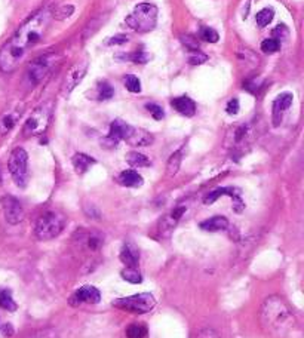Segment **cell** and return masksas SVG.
Here are the masks:
<instances>
[{
    "mask_svg": "<svg viewBox=\"0 0 304 338\" xmlns=\"http://www.w3.org/2000/svg\"><path fill=\"white\" fill-rule=\"evenodd\" d=\"M51 16L52 14L49 9L39 11L30 19H27L12 37L2 46L0 49V70L2 71L9 73L24 61L28 51L36 43H39L40 39L45 36L51 23Z\"/></svg>",
    "mask_w": 304,
    "mask_h": 338,
    "instance_id": "1",
    "label": "cell"
},
{
    "mask_svg": "<svg viewBox=\"0 0 304 338\" xmlns=\"http://www.w3.org/2000/svg\"><path fill=\"white\" fill-rule=\"evenodd\" d=\"M261 324L270 332L283 335L291 332L294 328H297V319L291 307L283 298L272 295L265 298V301L263 303Z\"/></svg>",
    "mask_w": 304,
    "mask_h": 338,
    "instance_id": "2",
    "label": "cell"
},
{
    "mask_svg": "<svg viewBox=\"0 0 304 338\" xmlns=\"http://www.w3.org/2000/svg\"><path fill=\"white\" fill-rule=\"evenodd\" d=\"M158 8L151 3H140L134 8L132 14L126 16L125 23L138 33H147L156 27Z\"/></svg>",
    "mask_w": 304,
    "mask_h": 338,
    "instance_id": "3",
    "label": "cell"
},
{
    "mask_svg": "<svg viewBox=\"0 0 304 338\" xmlns=\"http://www.w3.org/2000/svg\"><path fill=\"white\" fill-rule=\"evenodd\" d=\"M64 226H66V218L60 212L49 211L39 216L34 233L39 241H49V239L56 237L63 231Z\"/></svg>",
    "mask_w": 304,
    "mask_h": 338,
    "instance_id": "4",
    "label": "cell"
},
{
    "mask_svg": "<svg viewBox=\"0 0 304 338\" xmlns=\"http://www.w3.org/2000/svg\"><path fill=\"white\" fill-rule=\"evenodd\" d=\"M8 168L15 184L24 189L28 183V156L27 151L21 147H16L9 156Z\"/></svg>",
    "mask_w": 304,
    "mask_h": 338,
    "instance_id": "5",
    "label": "cell"
},
{
    "mask_svg": "<svg viewBox=\"0 0 304 338\" xmlns=\"http://www.w3.org/2000/svg\"><path fill=\"white\" fill-rule=\"evenodd\" d=\"M113 306L120 310L132 311V313H147L156 306V300L151 294L143 292V294H137V295H131V297L118 298L113 301Z\"/></svg>",
    "mask_w": 304,
    "mask_h": 338,
    "instance_id": "6",
    "label": "cell"
},
{
    "mask_svg": "<svg viewBox=\"0 0 304 338\" xmlns=\"http://www.w3.org/2000/svg\"><path fill=\"white\" fill-rule=\"evenodd\" d=\"M49 119H51V106L49 104H43L39 108H36L24 125V131H23L24 135L31 136L42 134L48 128Z\"/></svg>",
    "mask_w": 304,
    "mask_h": 338,
    "instance_id": "7",
    "label": "cell"
},
{
    "mask_svg": "<svg viewBox=\"0 0 304 338\" xmlns=\"http://www.w3.org/2000/svg\"><path fill=\"white\" fill-rule=\"evenodd\" d=\"M61 58L56 54H45L42 56H37L28 68V74H30V79L34 82V83H39L43 79L48 77V74L52 71L55 66L58 64Z\"/></svg>",
    "mask_w": 304,
    "mask_h": 338,
    "instance_id": "8",
    "label": "cell"
},
{
    "mask_svg": "<svg viewBox=\"0 0 304 338\" xmlns=\"http://www.w3.org/2000/svg\"><path fill=\"white\" fill-rule=\"evenodd\" d=\"M134 131V126H131L129 123H126L125 121H122V119H116V121H113L111 125H110V132H108V135L101 141V144L103 146H106V147H115V146H118V143L122 141V140H128L129 135L132 134Z\"/></svg>",
    "mask_w": 304,
    "mask_h": 338,
    "instance_id": "9",
    "label": "cell"
},
{
    "mask_svg": "<svg viewBox=\"0 0 304 338\" xmlns=\"http://www.w3.org/2000/svg\"><path fill=\"white\" fill-rule=\"evenodd\" d=\"M2 208L5 212V218L9 224H20L24 220V208L16 197L13 196L2 197Z\"/></svg>",
    "mask_w": 304,
    "mask_h": 338,
    "instance_id": "10",
    "label": "cell"
},
{
    "mask_svg": "<svg viewBox=\"0 0 304 338\" xmlns=\"http://www.w3.org/2000/svg\"><path fill=\"white\" fill-rule=\"evenodd\" d=\"M101 301V292L91 285H85L79 288L71 297H70V304L71 306H79L83 303L89 304H98Z\"/></svg>",
    "mask_w": 304,
    "mask_h": 338,
    "instance_id": "11",
    "label": "cell"
},
{
    "mask_svg": "<svg viewBox=\"0 0 304 338\" xmlns=\"http://www.w3.org/2000/svg\"><path fill=\"white\" fill-rule=\"evenodd\" d=\"M86 71H88V61H80L76 66L71 67V70H70L68 74H67L66 85H64V92H66L67 95L70 94V92L79 85L80 82H82V79H83L85 74H86Z\"/></svg>",
    "mask_w": 304,
    "mask_h": 338,
    "instance_id": "12",
    "label": "cell"
},
{
    "mask_svg": "<svg viewBox=\"0 0 304 338\" xmlns=\"http://www.w3.org/2000/svg\"><path fill=\"white\" fill-rule=\"evenodd\" d=\"M292 94L290 92H283V94L278 95L273 101V125L279 126L282 123L283 114L290 110L292 106Z\"/></svg>",
    "mask_w": 304,
    "mask_h": 338,
    "instance_id": "13",
    "label": "cell"
},
{
    "mask_svg": "<svg viewBox=\"0 0 304 338\" xmlns=\"http://www.w3.org/2000/svg\"><path fill=\"white\" fill-rule=\"evenodd\" d=\"M120 261L126 267H137L140 263V251L132 244H125L120 249Z\"/></svg>",
    "mask_w": 304,
    "mask_h": 338,
    "instance_id": "14",
    "label": "cell"
},
{
    "mask_svg": "<svg viewBox=\"0 0 304 338\" xmlns=\"http://www.w3.org/2000/svg\"><path fill=\"white\" fill-rule=\"evenodd\" d=\"M172 107L175 108L180 114H183L185 117H192L196 113V104L192 98L188 96H178L172 100Z\"/></svg>",
    "mask_w": 304,
    "mask_h": 338,
    "instance_id": "15",
    "label": "cell"
},
{
    "mask_svg": "<svg viewBox=\"0 0 304 338\" xmlns=\"http://www.w3.org/2000/svg\"><path fill=\"white\" fill-rule=\"evenodd\" d=\"M221 196H230L232 199H235L236 203H239L240 206H242V202H240V196H239V190L235 189V187H221V189H217L211 191L210 194H206L205 196V199H203V202L206 203V205H211L214 203L217 199H220Z\"/></svg>",
    "mask_w": 304,
    "mask_h": 338,
    "instance_id": "16",
    "label": "cell"
},
{
    "mask_svg": "<svg viewBox=\"0 0 304 338\" xmlns=\"http://www.w3.org/2000/svg\"><path fill=\"white\" fill-rule=\"evenodd\" d=\"M185 211H187L185 206H178V208H175V209L172 211L169 215L162 218V221H160V231H166V233H169V231L177 226V223L180 221V218L183 216V214H184Z\"/></svg>",
    "mask_w": 304,
    "mask_h": 338,
    "instance_id": "17",
    "label": "cell"
},
{
    "mask_svg": "<svg viewBox=\"0 0 304 338\" xmlns=\"http://www.w3.org/2000/svg\"><path fill=\"white\" fill-rule=\"evenodd\" d=\"M199 227L205 231H221L229 227V220L225 216H212L199 224Z\"/></svg>",
    "mask_w": 304,
    "mask_h": 338,
    "instance_id": "18",
    "label": "cell"
},
{
    "mask_svg": "<svg viewBox=\"0 0 304 338\" xmlns=\"http://www.w3.org/2000/svg\"><path fill=\"white\" fill-rule=\"evenodd\" d=\"M131 146L135 147H144V146H150L153 143V135L148 134L144 129H137L134 128L132 134L129 135V138L126 140Z\"/></svg>",
    "mask_w": 304,
    "mask_h": 338,
    "instance_id": "19",
    "label": "cell"
},
{
    "mask_svg": "<svg viewBox=\"0 0 304 338\" xmlns=\"http://www.w3.org/2000/svg\"><path fill=\"white\" fill-rule=\"evenodd\" d=\"M119 183L125 187H135L137 189V187H141L144 181H143V176L138 172H135L134 169H128V171L120 172Z\"/></svg>",
    "mask_w": 304,
    "mask_h": 338,
    "instance_id": "20",
    "label": "cell"
},
{
    "mask_svg": "<svg viewBox=\"0 0 304 338\" xmlns=\"http://www.w3.org/2000/svg\"><path fill=\"white\" fill-rule=\"evenodd\" d=\"M71 163H73V168L78 174H85L95 163V159L85 153H76L71 159Z\"/></svg>",
    "mask_w": 304,
    "mask_h": 338,
    "instance_id": "21",
    "label": "cell"
},
{
    "mask_svg": "<svg viewBox=\"0 0 304 338\" xmlns=\"http://www.w3.org/2000/svg\"><path fill=\"white\" fill-rule=\"evenodd\" d=\"M80 242H83L89 251H98L101 248V245H103V237L98 233L91 231V233H85L80 237Z\"/></svg>",
    "mask_w": 304,
    "mask_h": 338,
    "instance_id": "22",
    "label": "cell"
},
{
    "mask_svg": "<svg viewBox=\"0 0 304 338\" xmlns=\"http://www.w3.org/2000/svg\"><path fill=\"white\" fill-rule=\"evenodd\" d=\"M181 162H183V149L177 150V151L172 154L171 157H169L168 165H166V175L168 176L177 175V172L180 171Z\"/></svg>",
    "mask_w": 304,
    "mask_h": 338,
    "instance_id": "23",
    "label": "cell"
},
{
    "mask_svg": "<svg viewBox=\"0 0 304 338\" xmlns=\"http://www.w3.org/2000/svg\"><path fill=\"white\" fill-rule=\"evenodd\" d=\"M18 113L16 111H8L5 113L3 116H0V134H6L12 129L16 123V119H18Z\"/></svg>",
    "mask_w": 304,
    "mask_h": 338,
    "instance_id": "24",
    "label": "cell"
},
{
    "mask_svg": "<svg viewBox=\"0 0 304 338\" xmlns=\"http://www.w3.org/2000/svg\"><path fill=\"white\" fill-rule=\"evenodd\" d=\"M126 162L129 163L134 168H146L150 166V159L144 156L143 153H138V151H131L126 154Z\"/></svg>",
    "mask_w": 304,
    "mask_h": 338,
    "instance_id": "25",
    "label": "cell"
},
{
    "mask_svg": "<svg viewBox=\"0 0 304 338\" xmlns=\"http://www.w3.org/2000/svg\"><path fill=\"white\" fill-rule=\"evenodd\" d=\"M16 303L13 301L12 294L9 289H0V309L8 311L16 310Z\"/></svg>",
    "mask_w": 304,
    "mask_h": 338,
    "instance_id": "26",
    "label": "cell"
},
{
    "mask_svg": "<svg viewBox=\"0 0 304 338\" xmlns=\"http://www.w3.org/2000/svg\"><path fill=\"white\" fill-rule=\"evenodd\" d=\"M120 276L126 282H129V284H141L143 282V277H141V274H140V271H138L137 267H126V269H123V270L120 271Z\"/></svg>",
    "mask_w": 304,
    "mask_h": 338,
    "instance_id": "27",
    "label": "cell"
},
{
    "mask_svg": "<svg viewBox=\"0 0 304 338\" xmlns=\"http://www.w3.org/2000/svg\"><path fill=\"white\" fill-rule=\"evenodd\" d=\"M273 16H275V11H273L272 8H265V9L260 11V12L257 14L255 19H257V24H258L260 27H265V26H269V24L272 23Z\"/></svg>",
    "mask_w": 304,
    "mask_h": 338,
    "instance_id": "28",
    "label": "cell"
},
{
    "mask_svg": "<svg viewBox=\"0 0 304 338\" xmlns=\"http://www.w3.org/2000/svg\"><path fill=\"white\" fill-rule=\"evenodd\" d=\"M97 92H98V98L104 101V100H110V98L115 95V89L111 88V85H110L108 82L103 81L98 83Z\"/></svg>",
    "mask_w": 304,
    "mask_h": 338,
    "instance_id": "29",
    "label": "cell"
},
{
    "mask_svg": "<svg viewBox=\"0 0 304 338\" xmlns=\"http://www.w3.org/2000/svg\"><path fill=\"white\" fill-rule=\"evenodd\" d=\"M147 334V329L144 325L132 324L126 328V338H144Z\"/></svg>",
    "mask_w": 304,
    "mask_h": 338,
    "instance_id": "30",
    "label": "cell"
},
{
    "mask_svg": "<svg viewBox=\"0 0 304 338\" xmlns=\"http://www.w3.org/2000/svg\"><path fill=\"white\" fill-rule=\"evenodd\" d=\"M123 83H125V86H126V89L129 92H134V94L141 92V83H140V79L137 76H134V74L125 76L123 77Z\"/></svg>",
    "mask_w": 304,
    "mask_h": 338,
    "instance_id": "31",
    "label": "cell"
},
{
    "mask_svg": "<svg viewBox=\"0 0 304 338\" xmlns=\"http://www.w3.org/2000/svg\"><path fill=\"white\" fill-rule=\"evenodd\" d=\"M199 37H200L202 41L208 42V43H215V42H218V39H220L218 33H217L214 28L210 27L200 28V30H199Z\"/></svg>",
    "mask_w": 304,
    "mask_h": 338,
    "instance_id": "32",
    "label": "cell"
},
{
    "mask_svg": "<svg viewBox=\"0 0 304 338\" xmlns=\"http://www.w3.org/2000/svg\"><path fill=\"white\" fill-rule=\"evenodd\" d=\"M261 49H263L264 54H275V52H278L279 49H280V42L278 39H275V37L267 39V41L261 43Z\"/></svg>",
    "mask_w": 304,
    "mask_h": 338,
    "instance_id": "33",
    "label": "cell"
},
{
    "mask_svg": "<svg viewBox=\"0 0 304 338\" xmlns=\"http://www.w3.org/2000/svg\"><path fill=\"white\" fill-rule=\"evenodd\" d=\"M181 43L184 45L187 49H192V51H199V42L196 41V37H193L192 34H183L180 37Z\"/></svg>",
    "mask_w": 304,
    "mask_h": 338,
    "instance_id": "34",
    "label": "cell"
},
{
    "mask_svg": "<svg viewBox=\"0 0 304 338\" xmlns=\"http://www.w3.org/2000/svg\"><path fill=\"white\" fill-rule=\"evenodd\" d=\"M206 59H208V55H205L203 52H200V51H193L192 54L188 55V63H190L192 66H200V64H203Z\"/></svg>",
    "mask_w": 304,
    "mask_h": 338,
    "instance_id": "35",
    "label": "cell"
},
{
    "mask_svg": "<svg viewBox=\"0 0 304 338\" xmlns=\"http://www.w3.org/2000/svg\"><path fill=\"white\" fill-rule=\"evenodd\" d=\"M73 12H74V8H73V6H63V8H60V9H56V11H55L53 16H55V19L63 21V19L68 18V16L73 14Z\"/></svg>",
    "mask_w": 304,
    "mask_h": 338,
    "instance_id": "36",
    "label": "cell"
},
{
    "mask_svg": "<svg viewBox=\"0 0 304 338\" xmlns=\"http://www.w3.org/2000/svg\"><path fill=\"white\" fill-rule=\"evenodd\" d=\"M146 108L151 113V116L156 119V121H160V119H163V116H165V113H163V110L160 106L158 104H155V103H148L146 104Z\"/></svg>",
    "mask_w": 304,
    "mask_h": 338,
    "instance_id": "37",
    "label": "cell"
},
{
    "mask_svg": "<svg viewBox=\"0 0 304 338\" xmlns=\"http://www.w3.org/2000/svg\"><path fill=\"white\" fill-rule=\"evenodd\" d=\"M129 58L128 59H131V61H135V63H147L148 59H150V55L146 54V52H134V54L128 55Z\"/></svg>",
    "mask_w": 304,
    "mask_h": 338,
    "instance_id": "38",
    "label": "cell"
},
{
    "mask_svg": "<svg viewBox=\"0 0 304 338\" xmlns=\"http://www.w3.org/2000/svg\"><path fill=\"white\" fill-rule=\"evenodd\" d=\"M225 111L229 113V114H236L239 111V101L235 98V100H230L229 101V104H227V107H225Z\"/></svg>",
    "mask_w": 304,
    "mask_h": 338,
    "instance_id": "39",
    "label": "cell"
},
{
    "mask_svg": "<svg viewBox=\"0 0 304 338\" xmlns=\"http://www.w3.org/2000/svg\"><path fill=\"white\" fill-rule=\"evenodd\" d=\"M196 338H220L212 329H205V331H200Z\"/></svg>",
    "mask_w": 304,
    "mask_h": 338,
    "instance_id": "40",
    "label": "cell"
},
{
    "mask_svg": "<svg viewBox=\"0 0 304 338\" xmlns=\"http://www.w3.org/2000/svg\"><path fill=\"white\" fill-rule=\"evenodd\" d=\"M126 41H128V37H125V36H116V37L110 39L108 43H111V45H120V43H125Z\"/></svg>",
    "mask_w": 304,
    "mask_h": 338,
    "instance_id": "41",
    "label": "cell"
},
{
    "mask_svg": "<svg viewBox=\"0 0 304 338\" xmlns=\"http://www.w3.org/2000/svg\"><path fill=\"white\" fill-rule=\"evenodd\" d=\"M12 326L11 325H5V335H12Z\"/></svg>",
    "mask_w": 304,
    "mask_h": 338,
    "instance_id": "42",
    "label": "cell"
},
{
    "mask_svg": "<svg viewBox=\"0 0 304 338\" xmlns=\"http://www.w3.org/2000/svg\"><path fill=\"white\" fill-rule=\"evenodd\" d=\"M0 180H2V178H0Z\"/></svg>",
    "mask_w": 304,
    "mask_h": 338,
    "instance_id": "43",
    "label": "cell"
}]
</instances>
